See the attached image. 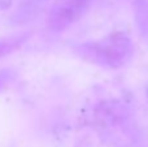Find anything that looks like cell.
<instances>
[{
  "label": "cell",
  "instance_id": "cell-5",
  "mask_svg": "<svg viewBox=\"0 0 148 147\" xmlns=\"http://www.w3.org/2000/svg\"><path fill=\"white\" fill-rule=\"evenodd\" d=\"M147 95H148V90H147Z\"/></svg>",
  "mask_w": 148,
  "mask_h": 147
},
{
  "label": "cell",
  "instance_id": "cell-1",
  "mask_svg": "<svg viewBox=\"0 0 148 147\" xmlns=\"http://www.w3.org/2000/svg\"><path fill=\"white\" fill-rule=\"evenodd\" d=\"M79 59L105 69H118L131 60L134 46L125 33H113L97 41L83 42L73 47Z\"/></svg>",
  "mask_w": 148,
  "mask_h": 147
},
{
  "label": "cell",
  "instance_id": "cell-3",
  "mask_svg": "<svg viewBox=\"0 0 148 147\" xmlns=\"http://www.w3.org/2000/svg\"><path fill=\"white\" fill-rule=\"evenodd\" d=\"M133 7L139 34L148 43V0H135Z\"/></svg>",
  "mask_w": 148,
  "mask_h": 147
},
{
  "label": "cell",
  "instance_id": "cell-2",
  "mask_svg": "<svg viewBox=\"0 0 148 147\" xmlns=\"http://www.w3.org/2000/svg\"><path fill=\"white\" fill-rule=\"evenodd\" d=\"M92 0H61L53 8L48 17V26L52 31H62L79 21L90 9Z\"/></svg>",
  "mask_w": 148,
  "mask_h": 147
},
{
  "label": "cell",
  "instance_id": "cell-4",
  "mask_svg": "<svg viewBox=\"0 0 148 147\" xmlns=\"http://www.w3.org/2000/svg\"><path fill=\"white\" fill-rule=\"evenodd\" d=\"M29 36H30V34H18V35L1 38L0 39V59L20 48L29 39Z\"/></svg>",
  "mask_w": 148,
  "mask_h": 147
}]
</instances>
